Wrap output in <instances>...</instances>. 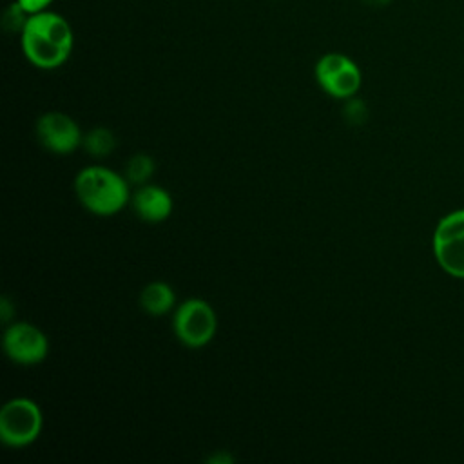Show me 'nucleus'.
<instances>
[{
  "mask_svg": "<svg viewBox=\"0 0 464 464\" xmlns=\"http://www.w3.org/2000/svg\"><path fill=\"white\" fill-rule=\"evenodd\" d=\"M314 74L319 87L326 94L341 100L352 98L362 83V72L359 65L343 53L323 54L314 67Z\"/></svg>",
  "mask_w": 464,
  "mask_h": 464,
  "instance_id": "423d86ee",
  "label": "nucleus"
},
{
  "mask_svg": "<svg viewBox=\"0 0 464 464\" xmlns=\"http://www.w3.org/2000/svg\"><path fill=\"white\" fill-rule=\"evenodd\" d=\"M7 357L22 366H33L47 357L49 343L45 334L31 323H13L4 334Z\"/></svg>",
  "mask_w": 464,
  "mask_h": 464,
  "instance_id": "0eeeda50",
  "label": "nucleus"
},
{
  "mask_svg": "<svg viewBox=\"0 0 464 464\" xmlns=\"http://www.w3.org/2000/svg\"><path fill=\"white\" fill-rule=\"evenodd\" d=\"M172 198L170 194L156 185H141L132 194V208L134 212L149 223L165 221L172 212Z\"/></svg>",
  "mask_w": 464,
  "mask_h": 464,
  "instance_id": "1a4fd4ad",
  "label": "nucleus"
},
{
  "mask_svg": "<svg viewBox=\"0 0 464 464\" xmlns=\"http://www.w3.org/2000/svg\"><path fill=\"white\" fill-rule=\"evenodd\" d=\"M74 190L80 203L96 216H112L129 203V181L114 170L91 165L78 172Z\"/></svg>",
  "mask_w": 464,
  "mask_h": 464,
  "instance_id": "f03ea898",
  "label": "nucleus"
},
{
  "mask_svg": "<svg viewBox=\"0 0 464 464\" xmlns=\"http://www.w3.org/2000/svg\"><path fill=\"white\" fill-rule=\"evenodd\" d=\"M174 303H176V294L163 281L149 283L140 294V304L150 315H163L170 312L174 308Z\"/></svg>",
  "mask_w": 464,
  "mask_h": 464,
  "instance_id": "9d476101",
  "label": "nucleus"
},
{
  "mask_svg": "<svg viewBox=\"0 0 464 464\" xmlns=\"http://www.w3.org/2000/svg\"><path fill=\"white\" fill-rule=\"evenodd\" d=\"M154 160L147 154L132 156L125 165V178L129 183L143 185L154 172Z\"/></svg>",
  "mask_w": 464,
  "mask_h": 464,
  "instance_id": "f8f14e48",
  "label": "nucleus"
},
{
  "mask_svg": "<svg viewBox=\"0 0 464 464\" xmlns=\"http://www.w3.org/2000/svg\"><path fill=\"white\" fill-rule=\"evenodd\" d=\"M433 256L451 277L464 279V208L442 216L433 230Z\"/></svg>",
  "mask_w": 464,
  "mask_h": 464,
  "instance_id": "20e7f679",
  "label": "nucleus"
},
{
  "mask_svg": "<svg viewBox=\"0 0 464 464\" xmlns=\"http://www.w3.org/2000/svg\"><path fill=\"white\" fill-rule=\"evenodd\" d=\"M27 14H34L51 7L54 0H14Z\"/></svg>",
  "mask_w": 464,
  "mask_h": 464,
  "instance_id": "ddd939ff",
  "label": "nucleus"
},
{
  "mask_svg": "<svg viewBox=\"0 0 464 464\" xmlns=\"http://www.w3.org/2000/svg\"><path fill=\"white\" fill-rule=\"evenodd\" d=\"M36 138L42 147L56 154H69L83 141L78 123L58 111L45 112L38 118Z\"/></svg>",
  "mask_w": 464,
  "mask_h": 464,
  "instance_id": "6e6552de",
  "label": "nucleus"
},
{
  "mask_svg": "<svg viewBox=\"0 0 464 464\" xmlns=\"http://www.w3.org/2000/svg\"><path fill=\"white\" fill-rule=\"evenodd\" d=\"M344 112H346V118L350 121H357V123L362 121L364 116H366V109H364V105L359 100H350L346 103V107H344Z\"/></svg>",
  "mask_w": 464,
  "mask_h": 464,
  "instance_id": "4468645a",
  "label": "nucleus"
},
{
  "mask_svg": "<svg viewBox=\"0 0 464 464\" xmlns=\"http://www.w3.org/2000/svg\"><path fill=\"white\" fill-rule=\"evenodd\" d=\"M364 4H368V5H372V7H384V5H388L392 0H362Z\"/></svg>",
  "mask_w": 464,
  "mask_h": 464,
  "instance_id": "dca6fc26",
  "label": "nucleus"
},
{
  "mask_svg": "<svg viewBox=\"0 0 464 464\" xmlns=\"http://www.w3.org/2000/svg\"><path fill=\"white\" fill-rule=\"evenodd\" d=\"M176 337L188 348H201L212 341L218 319L212 306L198 297L183 301L172 319Z\"/></svg>",
  "mask_w": 464,
  "mask_h": 464,
  "instance_id": "39448f33",
  "label": "nucleus"
},
{
  "mask_svg": "<svg viewBox=\"0 0 464 464\" xmlns=\"http://www.w3.org/2000/svg\"><path fill=\"white\" fill-rule=\"evenodd\" d=\"M20 47L31 65L44 71L56 69L63 65L72 53V25L63 14L53 9L29 14L20 31Z\"/></svg>",
  "mask_w": 464,
  "mask_h": 464,
  "instance_id": "f257e3e1",
  "label": "nucleus"
},
{
  "mask_svg": "<svg viewBox=\"0 0 464 464\" xmlns=\"http://www.w3.org/2000/svg\"><path fill=\"white\" fill-rule=\"evenodd\" d=\"M42 424L44 417L34 401L11 399L0 410V440L9 448L29 446L38 439Z\"/></svg>",
  "mask_w": 464,
  "mask_h": 464,
  "instance_id": "7ed1b4c3",
  "label": "nucleus"
},
{
  "mask_svg": "<svg viewBox=\"0 0 464 464\" xmlns=\"http://www.w3.org/2000/svg\"><path fill=\"white\" fill-rule=\"evenodd\" d=\"M83 147L92 156H107L116 147V138L107 127H94L83 136Z\"/></svg>",
  "mask_w": 464,
  "mask_h": 464,
  "instance_id": "9b49d317",
  "label": "nucleus"
},
{
  "mask_svg": "<svg viewBox=\"0 0 464 464\" xmlns=\"http://www.w3.org/2000/svg\"><path fill=\"white\" fill-rule=\"evenodd\" d=\"M0 312H2V321H4V323H7V321L11 319V315L14 314V310L11 308V303H9L7 297H2V299H0Z\"/></svg>",
  "mask_w": 464,
  "mask_h": 464,
  "instance_id": "2eb2a0df",
  "label": "nucleus"
}]
</instances>
